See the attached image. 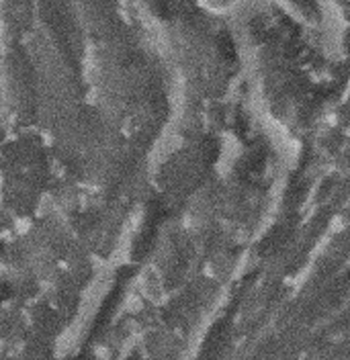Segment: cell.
<instances>
[{"label": "cell", "instance_id": "obj_1", "mask_svg": "<svg viewBox=\"0 0 350 360\" xmlns=\"http://www.w3.org/2000/svg\"><path fill=\"white\" fill-rule=\"evenodd\" d=\"M287 11L297 15L301 21L328 35V0H277Z\"/></svg>", "mask_w": 350, "mask_h": 360}, {"label": "cell", "instance_id": "obj_2", "mask_svg": "<svg viewBox=\"0 0 350 360\" xmlns=\"http://www.w3.org/2000/svg\"><path fill=\"white\" fill-rule=\"evenodd\" d=\"M209 4H213L219 11H225V13H232L238 4H242L244 0H207Z\"/></svg>", "mask_w": 350, "mask_h": 360}]
</instances>
